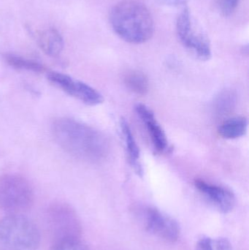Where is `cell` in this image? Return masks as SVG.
Returning a JSON list of instances; mask_svg holds the SVG:
<instances>
[{
    "label": "cell",
    "instance_id": "5",
    "mask_svg": "<svg viewBox=\"0 0 249 250\" xmlns=\"http://www.w3.org/2000/svg\"><path fill=\"white\" fill-rule=\"evenodd\" d=\"M175 28L180 42L189 53L200 61L210 60L212 56L210 41L195 24L188 7H184L178 15Z\"/></svg>",
    "mask_w": 249,
    "mask_h": 250
},
{
    "label": "cell",
    "instance_id": "7",
    "mask_svg": "<svg viewBox=\"0 0 249 250\" xmlns=\"http://www.w3.org/2000/svg\"><path fill=\"white\" fill-rule=\"evenodd\" d=\"M47 78L56 87L86 105L95 106L103 103V96L97 90L68 75L51 71L47 73Z\"/></svg>",
    "mask_w": 249,
    "mask_h": 250
},
{
    "label": "cell",
    "instance_id": "4",
    "mask_svg": "<svg viewBox=\"0 0 249 250\" xmlns=\"http://www.w3.org/2000/svg\"><path fill=\"white\" fill-rule=\"evenodd\" d=\"M35 193L29 181L19 174L0 176V209L9 214H23L32 208Z\"/></svg>",
    "mask_w": 249,
    "mask_h": 250
},
{
    "label": "cell",
    "instance_id": "13",
    "mask_svg": "<svg viewBox=\"0 0 249 250\" xmlns=\"http://www.w3.org/2000/svg\"><path fill=\"white\" fill-rule=\"evenodd\" d=\"M248 129V120L244 117H234L222 123L219 133L225 139H237L246 135Z\"/></svg>",
    "mask_w": 249,
    "mask_h": 250
},
{
    "label": "cell",
    "instance_id": "18",
    "mask_svg": "<svg viewBox=\"0 0 249 250\" xmlns=\"http://www.w3.org/2000/svg\"><path fill=\"white\" fill-rule=\"evenodd\" d=\"M235 98L233 94L225 92L221 94L216 100V108L219 113H227L233 107Z\"/></svg>",
    "mask_w": 249,
    "mask_h": 250
},
{
    "label": "cell",
    "instance_id": "1",
    "mask_svg": "<svg viewBox=\"0 0 249 250\" xmlns=\"http://www.w3.org/2000/svg\"><path fill=\"white\" fill-rule=\"evenodd\" d=\"M54 139L66 152L83 161L96 163L108 152L106 138L96 129L67 117L57 119L52 125Z\"/></svg>",
    "mask_w": 249,
    "mask_h": 250
},
{
    "label": "cell",
    "instance_id": "2",
    "mask_svg": "<svg viewBox=\"0 0 249 250\" xmlns=\"http://www.w3.org/2000/svg\"><path fill=\"white\" fill-rule=\"evenodd\" d=\"M110 22L115 33L129 43H144L154 32L152 13L136 0H123L115 4L110 13Z\"/></svg>",
    "mask_w": 249,
    "mask_h": 250
},
{
    "label": "cell",
    "instance_id": "11",
    "mask_svg": "<svg viewBox=\"0 0 249 250\" xmlns=\"http://www.w3.org/2000/svg\"><path fill=\"white\" fill-rule=\"evenodd\" d=\"M38 42L41 50L50 57H58L64 48L61 34L55 29H48L38 35Z\"/></svg>",
    "mask_w": 249,
    "mask_h": 250
},
{
    "label": "cell",
    "instance_id": "19",
    "mask_svg": "<svg viewBox=\"0 0 249 250\" xmlns=\"http://www.w3.org/2000/svg\"><path fill=\"white\" fill-rule=\"evenodd\" d=\"M241 0H217V6L224 16H230L236 10Z\"/></svg>",
    "mask_w": 249,
    "mask_h": 250
},
{
    "label": "cell",
    "instance_id": "14",
    "mask_svg": "<svg viewBox=\"0 0 249 250\" xmlns=\"http://www.w3.org/2000/svg\"><path fill=\"white\" fill-rule=\"evenodd\" d=\"M3 58L8 65L17 70H26L34 73H43L47 71V68L43 64L35 60H29L16 54H4Z\"/></svg>",
    "mask_w": 249,
    "mask_h": 250
},
{
    "label": "cell",
    "instance_id": "8",
    "mask_svg": "<svg viewBox=\"0 0 249 250\" xmlns=\"http://www.w3.org/2000/svg\"><path fill=\"white\" fill-rule=\"evenodd\" d=\"M142 223L149 233L168 242H175L180 236V227L175 219L154 207H146L140 212Z\"/></svg>",
    "mask_w": 249,
    "mask_h": 250
},
{
    "label": "cell",
    "instance_id": "16",
    "mask_svg": "<svg viewBox=\"0 0 249 250\" xmlns=\"http://www.w3.org/2000/svg\"><path fill=\"white\" fill-rule=\"evenodd\" d=\"M197 250H235L225 238L203 237L197 242Z\"/></svg>",
    "mask_w": 249,
    "mask_h": 250
},
{
    "label": "cell",
    "instance_id": "15",
    "mask_svg": "<svg viewBox=\"0 0 249 250\" xmlns=\"http://www.w3.org/2000/svg\"><path fill=\"white\" fill-rule=\"evenodd\" d=\"M124 80L127 87L137 95H146L149 90V81L147 77L140 72H130L127 74Z\"/></svg>",
    "mask_w": 249,
    "mask_h": 250
},
{
    "label": "cell",
    "instance_id": "3",
    "mask_svg": "<svg viewBox=\"0 0 249 250\" xmlns=\"http://www.w3.org/2000/svg\"><path fill=\"white\" fill-rule=\"evenodd\" d=\"M40 241L38 226L23 214L0 220V250H38Z\"/></svg>",
    "mask_w": 249,
    "mask_h": 250
},
{
    "label": "cell",
    "instance_id": "6",
    "mask_svg": "<svg viewBox=\"0 0 249 250\" xmlns=\"http://www.w3.org/2000/svg\"><path fill=\"white\" fill-rule=\"evenodd\" d=\"M47 218L54 241L64 238H80V221L76 211L68 204H53L48 208Z\"/></svg>",
    "mask_w": 249,
    "mask_h": 250
},
{
    "label": "cell",
    "instance_id": "10",
    "mask_svg": "<svg viewBox=\"0 0 249 250\" xmlns=\"http://www.w3.org/2000/svg\"><path fill=\"white\" fill-rule=\"evenodd\" d=\"M135 111L147 128L155 149L159 152L167 151L169 148L168 138L165 131L156 120L153 111L149 107L142 104L135 105Z\"/></svg>",
    "mask_w": 249,
    "mask_h": 250
},
{
    "label": "cell",
    "instance_id": "12",
    "mask_svg": "<svg viewBox=\"0 0 249 250\" xmlns=\"http://www.w3.org/2000/svg\"><path fill=\"white\" fill-rule=\"evenodd\" d=\"M120 128H121V135H122L124 144L127 148L130 163L134 167V170L137 172V174L141 175L143 170H142V166L140 162V149H139L138 146L133 136V134L132 133L130 125L124 119H121L120 121Z\"/></svg>",
    "mask_w": 249,
    "mask_h": 250
},
{
    "label": "cell",
    "instance_id": "20",
    "mask_svg": "<svg viewBox=\"0 0 249 250\" xmlns=\"http://www.w3.org/2000/svg\"><path fill=\"white\" fill-rule=\"evenodd\" d=\"M162 1L168 5L177 6L184 4L189 0H162Z\"/></svg>",
    "mask_w": 249,
    "mask_h": 250
},
{
    "label": "cell",
    "instance_id": "9",
    "mask_svg": "<svg viewBox=\"0 0 249 250\" xmlns=\"http://www.w3.org/2000/svg\"><path fill=\"white\" fill-rule=\"evenodd\" d=\"M194 186L204 198L221 212L228 214L233 210L236 200L230 189L202 179L195 180Z\"/></svg>",
    "mask_w": 249,
    "mask_h": 250
},
{
    "label": "cell",
    "instance_id": "17",
    "mask_svg": "<svg viewBox=\"0 0 249 250\" xmlns=\"http://www.w3.org/2000/svg\"><path fill=\"white\" fill-rule=\"evenodd\" d=\"M50 250H90L80 238H64L54 241Z\"/></svg>",
    "mask_w": 249,
    "mask_h": 250
}]
</instances>
